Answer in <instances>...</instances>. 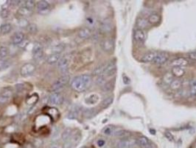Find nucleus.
I'll use <instances>...</instances> for the list:
<instances>
[{"instance_id": "nucleus-44", "label": "nucleus", "mask_w": 196, "mask_h": 148, "mask_svg": "<svg viewBox=\"0 0 196 148\" xmlns=\"http://www.w3.org/2000/svg\"><path fill=\"white\" fill-rule=\"evenodd\" d=\"M33 145L34 147H35V148H38V147H40L42 145V144H43V142H42V139H40V138H35L33 141Z\"/></svg>"}, {"instance_id": "nucleus-24", "label": "nucleus", "mask_w": 196, "mask_h": 148, "mask_svg": "<svg viewBox=\"0 0 196 148\" xmlns=\"http://www.w3.org/2000/svg\"><path fill=\"white\" fill-rule=\"evenodd\" d=\"M12 29V26L10 23H5L3 24L2 25H1L0 27V34H2V35H5V34H8V33L10 32Z\"/></svg>"}, {"instance_id": "nucleus-32", "label": "nucleus", "mask_w": 196, "mask_h": 148, "mask_svg": "<svg viewBox=\"0 0 196 148\" xmlns=\"http://www.w3.org/2000/svg\"><path fill=\"white\" fill-rule=\"evenodd\" d=\"M27 31H28L30 34H35L38 32V27L34 23H30L28 26L27 27Z\"/></svg>"}, {"instance_id": "nucleus-34", "label": "nucleus", "mask_w": 196, "mask_h": 148, "mask_svg": "<svg viewBox=\"0 0 196 148\" xmlns=\"http://www.w3.org/2000/svg\"><path fill=\"white\" fill-rule=\"evenodd\" d=\"M181 87V82L180 80H178V79L172 80L170 83V87L172 90H178Z\"/></svg>"}, {"instance_id": "nucleus-10", "label": "nucleus", "mask_w": 196, "mask_h": 148, "mask_svg": "<svg viewBox=\"0 0 196 148\" xmlns=\"http://www.w3.org/2000/svg\"><path fill=\"white\" fill-rule=\"evenodd\" d=\"M12 90L10 88H5L0 94V105L8 103L12 97Z\"/></svg>"}, {"instance_id": "nucleus-2", "label": "nucleus", "mask_w": 196, "mask_h": 148, "mask_svg": "<svg viewBox=\"0 0 196 148\" xmlns=\"http://www.w3.org/2000/svg\"><path fill=\"white\" fill-rule=\"evenodd\" d=\"M69 81V76L68 75H64L63 76L60 77L59 79H57L54 84L52 86V90L54 92H58L61 89H62L66 84H67V83Z\"/></svg>"}, {"instance_id": "nucleus-26", "label": "nucleus", "mask_w": 196, "mask_h": 148, "mask_svg": "<svg viewBox=\"0 0 196 148\" xmlns=\"http://www.w3.org/2000/svg\"><path fill=\"white\" fill-rule=\"evenodd\" d=\"M184 70L179 67H174L172 70V76H175L176 77H181L184 74Z\"/></svg>"}, {"instance_id": "nucleus-48", "label": "nucleus", "mask_w": 196, "mask_h": 148, "mask_svg": "<svg viewBox=\"0 0 196 148\" xmlns=\"http://www.w3.org/2000/svg\"><path fill=\"white\" fill-rule=\"evenodd\" d=\"M97 145L99 147H104V145H105V141L104 140V139H102V138L98 139V140L97 141Z\"/></svg>"}, {"instance_id": "nucleus-17", "label": "nucleus", "mask_w": 196, "mask_h": 148, "mask_svg": "<svg viewBox=\"0 0 196 148\" xmlns=\"http://www.w3.org/2000/svg\"><path fill=\"white\" fill-rule=\"evenodd\" d=\"M24 35L21 32H17L13 34V36L11 38L12 43L13 45H19L20 43L24 41Z\"/></svg>"}, {"instance_id": "nucleus-25", "label": "nucleus", "mask_w": 196, "mask_h": 148, "mask_svg": "<svg viewBox=\"0 0 196 148\" xmlns=\"http://www.w3.org/2000/svg\"><path fill=\"white\" fill-rule=\"evenodd\" d=\"M65 48V45L64 44H59V45H56L52 47V53L54 54H61V52Z\"/></svg>"}, {"instance_id": "nucleus-5", "label": "nucleus", "mask_w": 196, "mask_h": 148, "mask_svg": "<svg viewBox=\"0 0 196 148\" xmlns=\"http://www.w3.org/2000/svg\"><path fill=\"white\" fill-rule=\"evenodd\" d=\"M64 96L59 92H54L49 97V103L50 105H61L64 102Z\"/></svg>"}, {"instance_id": "nucleus-38", "label": "nucleus", "mask_w": 196, "mask_h": 148, "mask_svg": "<svg viewBox=\"0 0 196 148\" xmlns=\"http://www.w3.org/2000/svg\"><path fill=\"white\" fill-rule=\"evenodd\" d=\"M9 65L10 63L8 60L5 59H0V71L6 69Z\"/></svg>"}, {"instance_id": "nucleus-3", "label": "nucleus", "mask_w": 196, "mask_h": 148, "mask_svg": "<svg viewBox=\"0 0 196 148\" xmlns=\"http://www.w3.org/2000/svg\"><path fill=\"white\" fill-rule=\"evenodd\" d=\"M44 50L43 45L41 42H36L34 43L33 48V57L36 61L41 59L43 57Z\"/></svg>"}, {"instance_id": "nucleus-30", "label": "nucleus", "mask_w": 196, "mask_h": 148, "mask_svg": "<svg viewBox=\"0 0 196 148\" xmlns=\"http://www.w3.org/2000/svg\"><path fill=\"white\" fill-rule=\"evenodd\" d=\"M38 96L35 94H33V95L27 97V98L26 99V103L27 105H34L38 101Z\"/></svg>"}, {"instance_id": "nucleus-1", "label": "nucleus", "mask_w": 196, "mask_h": 148, "mask_svg": "<svg viewBox=\"0 0 196 148\" xmlns=\"http://www.w3.org/2000/svg\"><path fill=\"white\" fill-rule=\"evenodd\" d=\"M91 83V77L88 74L75 76L71 82V87L77 92H83L87 90Z\"/></svg>"}, {"instance_id": "nucleus-22", "label": "nucleus", "mask_w": 196, "mask_h": 148, "mask_svg": "<svg viewBox=\"0 0 196 148\" xmlns=\"http://www.w3.org/2000/svg\"><path fill=\"white\" fill-rule=\"evenodd\" d=\"M97 113V110L94 108H90V109H86L83 110V115L85 118L86 119H91V118L94 117L96 116Z\"/></svg>"}, {"instance_id": "nucleus-41", "label": "nucleus", "mask_w": 196, "mask_h": 148, "mask_svg": "<svg viewBox=\"0 0 196 148\" xmlns=\"http://www.w3.org/2000/svg\"><path fill=\"white\" fill-rule=\"evenodd\" d=\"M190 90L192 95L196 96V80L192 81L190 83Z\"/></svg>"}, {"instance_id": "nucleus-6", "label": "nucleus", "mask_w": 196, "mask_h": 148, "mask_svg": "<svg viewBox=\"0 0 196 148\" xmlns=\"http://www.w3.org/2000/svg\"><path fill=\"white\" fill-rule=\"evenodd\" d=\"M70 62V57L69 56H64L61 58V59L57 62V67L62 73H66L68 71L69 66Z\"/></svg>"}, {"instance_id": "nucleus-36", "label": "nucleus", "mask_w": 196, "mask_h": 148, "mask_svg": "<svg viewBox=\"0 0 196 148\" xmlns=\"http://www.w3.org/2000/svg\"><path fill=\"white\" fill-rule=\"evenodd\" d=\"M78 111H79V110H78V108H73V109L69 111V114H68L69 119H76V118L78 117Z\"/></svg>"}, {"instance_id": "nucleus-35", "label": "nucleus", "mask_w": 196, "mask_h": 148, "mask_svg": "<svg viewBox=\"0 0 196 148\" xmlns=\"http://www.w3.org/2000/svg\"><path fill=\"white\" fill-rule=\"evenodd\" d=\"M113 101H114L113 96L108 97V98H106L105 99H104L103 101L102 102V107L103 108H108V107H109L111 105H112Z\"/></svg>"}, {"instance_id": "nucleus-8", "label": "nucleus", "mask_w": 196, "mask_h": 148, "mask_svg": "<svg viewBox=\"0 0 196 148\" xmlns=\"http://www.w3.org/2000/svg\"><path fill=\"white\" fill-rule=\"evenodd\" d=\"M35 71V66L33 63H26L21 68V75L22 76H28L33 73Z\"/></svg>"}, {"instance_id": "nucleus-51", "label": "nucleus", "mask_w": 196, "mask_h": 148, "mask_svg": "<svg viewBox=\"0 0 196 148\" xmlns=\"http://www.w3.org/2000/svg\"><path fill=\"white\" fill-rule=\"evenodd\" d=\"M123 82H124L125 84H130L131 81H130V79L128 77V76H123Z\"/></svg>"}, {"instance_id": "nucleus-23", "label": "nucleus", "mask_w": 196, "mask_h": 148, "mask_svg": "<svg viewBox=\"0 0 196 148\" xmlns=\"http://www.w3.org/2000/svg\"><path fill=\"white\" fill-rule=\"evenodd\" d=\"M136 143L143 148H147L150 146V142L148 138L145 136H140L136 141Z\"/></svg>"}, {"instance_id": "nucleus-21", "label": "nucleus", "mask_w": 196, "mask_h": 148, "mask_svg": "<svg viewBox=\"0 0 196 148\" xmlns=\"http://www.w3.org/2000/svg\"><path fill=\"white\" fill-rule=\"evenodd\" d=\"M157 53H155V52H150V53H148L146 54H145L143 57L141 59V61H143V62H150V61H153V60L154 59V58L156 57Z\"/></svg>"}, {"instance_id": "nucleus-29", "label": "nucleus", "mask_w": 196, "mask_h": 148, "mask_svg": "<svg viewBox=\"0 0 196 148\" xmlns=\"http://www.w3.org/2000/svg\"><path fill=\"white\" fill-rule=\"evenodd\" d=\"M102 133L105 135H112L114 133V127L113 125H107L103 129Z\"/></svg>"}, {"instance_id": "nucleus-40", "label": "nucleus", "mask_w": 196, "mask_h": 148, "mask_svg": "<svg viewBox=\"0 0 196 148\" xmlns=\"http://www.w3.org/2000/svg\"><path fill=\"white\" fill-rule=\"evenodd\" d=\"M18 24L21 27H26L27 28V27L30 23L27 22V20H26L25 18H20L19 20V22H18Z\"/></svg>"}, {"instance_id": "nucleus-7", "label": "nucleus", "mask_w": 196, "mask_h": 148, "mask_svg": "<svg viewBox=\"0 0 196 148\" xmlns=\"http://www.w3.org/2000/svg\"><path fill=\"white\" fill-rule=\"evenodd\" d=\"M37 9H38V13L42 15L47 14L50 11V3L46 1H39L37 3Z\"/></svg>"}, {"instance_id": "nucleus-33", "label": "nucleus", "mask_w": 196, "mask_h": 148, "mask_svg": "<svg viewBox=\"0 0 196 148\" xmlns=\"http://www.w3.org/2000/svg\"><path fill=\"white\" fill-rule=\"evenodd\" d=\"M9 53V49L6 46H1L0 47V59H5L8 57Z\"/></svg>"}, {"instance_id": "nucleus-46", "label": "nucleus", "mask_w": 196, "mask_h": 148, "mask_svg": "<svg viewBox=\"0 0 196 148\" xmlns=\"http://www.w3.org/2000/svg\"><path fill=\"white\" fill-rule=\"evenodd\" d=\"M187 57L192 61H196V51L190 52L187 54Z\"/></svg>"}, {"instance_id": "nucleus-9", "label": "nucleus", "mask_w": 196, "mask_h": 148, "mask_svg": "<svg viewBox=\"0 0 196 148\" xmlns=\"http://www.w3.org/2000/svg\"><path fill=\"white\" fill-rule=\"evenodd\" d=\"M101 47L105 52H112L114 47V41L112 38H106L101 42Z\"/></svg>"}, {"instance_id": "nucleus-39", "label": "nucleus", "mask_w": 196, "mask_h": 148, "mask_svg": "<svg viewBox=\"0 0 196 148\" xmlns=\"http://www.w3.org/2000/svg\"><path fill=\"white\" fill-rule=\"evenodd\" d=\"M24 6L30 10H33L35 6V3L34 1H32V0H27V1H25L24 4Z\"/></svg>"}, {"instance_id": "nucleus-28", "label": "nucleus", "mask_w": 196, "mask_h": 148, "mask_svg": "<svg viewBox=\"0 0 196 148\" xmlns=\"http://www.w3.org/2000/svg\"><path fill=\"white\" fill-rule=\"evenodd\" d=\"M99 100V96L97 94H91L86 99V102L89 105H94L96 104Z\"/></svg>"}, {"instance_id": "nucleus-11", "label": "nucleus", "mask_w": 196, "mask_h": 148, "mask_svg": "<svg viewBox=\"0 0 196 148\" xmlns=\"http://www.w3.org/2000/svg\"><path fill=\"white\" fill-rule=\"evenodd\" d=\"M116 65H115L114 62H110L109 64H106V66H105V70H104L103 74V76H108V77H110V76H114L116 73Z\"/></svg>"}, {"instance_id": "nucleus-27", "label": "nucleus", "mask_w": 196, "mask_h": 148, "mask_svg": "<svg viewBox=\"0 0 196 148\" xmlns=\"http://www.w3.org/2000/svg\"><path fill=\"white\" fill-rule=\"evenodd\" d=\"M72 135V129L66 128V129H65L64 132H63L61 137H62V139L64 140V142H67V141H68L69 139L71 138Z\"/></svg>"}, {"instance_id": "nucleus-42", "label": "nucleus", "mask_w": 196, "mask_h": 148, "mask_svg": "<svg viewBox=\"0 0 196 148\" xmlns=\"http://www.w3.org/2000/svg\"><path fill=\"white\" fill-rule=\"evenodd\" d=\"M148 21H146L145 19H139L137 21V25L141 28H142V27L145 28L148 26Z\"/></svg>"}, {"instance_id": "nucleus-49", "label": "nucleus", "mask_w": 196, "mask_h": 148, "mask_svg": "<svg viewBox=\"0 0 196 148\" xmlns=\"http://www.w3.org/2000/svg\"><path fill=\"white\" fill-rule=\"evenodd\" d=\"M164 135H165L166 138H168L169 141H171V142H172V141L174 140L173 135H172L170 132H166L165 133H164Z\"/></svg>"}, {"instance_id": "nucleus-45", "label": "nucleus", "mask_w": 196, "mask_h": 148, "mask_svg": "<svg viewBox=\"0 0 196 148\" xmlns=\"http://www.w3.org/2000/svg\"><path fill=\"white\" fill-rule=\"evenodd\" d=\"M164 80L167 83H171L172 81V74L167 73L164 78Z\"/></svg>"}, {"instance_id": "nucleus-20", "label": "nucleus", "mask_w": 196, "mask_h": 148, "mask_svg": "<svg viewBox=\"0 0 196 148\" xmlns=\"http://www.w3.org/2000/svg\"><path fill=\"white\" fill-rule=\"evenodd\" d=\"M61 54H54V53H52L46 59V62L50 64H54L55 63L58 62V61L61 59Z\"/></svg>"}, {"instance_id": "nucleus-15", "label": "nucleus", "mask_w": 196, "mask_h": 148, "mask_svg": "<svg viewBox=\"0 0 196 148\" xmlns=\"http://www.w3.org/2000/svg\"><path fill=\"white\" fill-rule=\"evenodd\" d=\"M91 36V31L89 27H82L78 31V36L80 37V39H89Z\"/></svg>"}, {"instance_id": "nucleus-18", "label": "nucleus", "mask_w": 196, "mask_h": 148, "mask_svg": "<svg viewBox=\"0 0 196 148\" xmlns=\"http://www.w3.org/2000/svg\"><path fill=\"white\" fill-rule=\"evenodd\" d=\"M189 64V61L187 59L185 58H178L174 59L172 61V65L174 67H185Z\"/></svg>"}, {"instance_id": "nucleus-14", "label": "nucleus", "mask_w": 196, "mask_h": 148, "mask_svg": "<svg viewBox=\"0 0 196 148\" xmlns=\"http://www.w3.org/2000/svg\"><path fill=\"white\" fill-rule=\"evenodd\" d=\"M134 38L136 42H144L146 39V34L142 29H136L134 31Z\"/></svg>"}, {"instance_id": "nucleus-13", "label": "nucleus", "mask_w": 196, "mask_h": 148, "mask_svg": "<svg viewBox=\"0 0 196 148\" xmlns=\"http://www.w3.org/2000/svg\"><path fill=\"white\" fill-rule=\"evenodd\" d=\"M168 56L166 53H157L154 59L153 60V62L156 64H163L168 61Z\"/></svg>"}, {"instance_id": "nucleus-19", "label": "nucleus", "mask_w": 196, "mask_h": 148, "mask_svg": "<svg viewBox=\"0 0 196 148\" xmlns=\"http://www.w3.org/2000/svg\"><path fill=\"white\" fill-rule=\"evenodd\" d=\"M17 13L19 15H20L21 16V18H24L27 17V16H31L33 14V10H30V9H28V8L23 5L21 8H19V9L17 11Z\"/></svg>"}, {"instance_id": "nucleus-4", "label": "nucleus", "mask_w": 196, "mask_h": 148, "mask_svg": "<svg viewBox=\"0 0 196 148\" xmlns=\"http://www.w3.org/2000/svg\"><path fill=\"white\" fill-rule=\"evenodd\" d=\"M81 138V135L80 133H72L71 138L69 139L67 142H64V145H63V148H72L77 145L79 144Z\"/></svg>"}, {"instance_id": "nucleus-43", "label": "nucleus", "mask_w": 196, "mask_h": 148, "mask_svg": "<svg viewBox=\"0 0 196 148\" xmlns=\"http://www.w3.org/2000/svg\"><path fill=\"white\" fill-rule=\"evenodd\" d=\"M96 82H97V84H98V85L103 86L104 84L106 83V82H105V77L104 76H97V80H96Z\"/></svg>"}, {"instance_id": "nucleus-52", "label": "nucleus", "mask_w": 196, "mask_h": 148, "mask_svg": "<svg viewBox=\"0 0 196 148\" xmlns=\"http://www.w3.org/2000/svg\"><path fill=\"white\" fill-rule=\"evenodd\" d=\"M48 148H59V146H58V145H57V144L54 143V144H53V145H50V146L49 147H48Z\"/></svg>"}, {"instance_id": "nucleus-16", "label": "nucleus", "mask_w": 196, "mask_h": 148, "mask_svg": "<svg viewBox=\"0 0 196 148\" xmlns=\"http://www.w3.org/2000/svg\"><path fill=\"white\" fill-rule=\"evenodd\" d=\"M112 28H113L112 23L109 20H105L100 24V31L104 34H108V33L111 32Z\"/></svg>"}, {"instance_id": "nucleus-37", "label": "nucleus", "mask_w": 196, "mask_h": 148, "mask_svg": "<svg viewBox=\"0 0 196 148\" xmlns=\"http://www.w3.org/2000/svg\"><path fill=\"white\" fill-rule=\"evenodd\" d=\"M114 88V83L112 82H106L103 86V90L105 92H110L113 90Z\"/></svg>"}, {"instance_id": "nucleus-31", "label": "nucleus", "mask_w": 196, "mask_h": 148, "mask_svg": "<svg viewBox=\"0 0 196 148\" xmlns=\"http://www.w3.org/2000/svg\"><path fill=\"white\" fill-rule=\"evenodd\" d=\"M159 21L160 16L158 14H156V13L151 14L148 18V22H150V24H157L158 22H159Z\"/></svg>"}, {"instance_id": "nucleus-47", "label": "nucleus", "mask_w": 196, "mask_h": 148, "mask_svg": "<svg viewBox=\"0 0 196 148\" xmlns=\"http://www.w3.org/2000/svg\"><path fill=\"white\" fill-rule=\"evenodd\" d=\"M9 16V11L7 8H5V9H2V10L1 11V16L2 18H7Z\"/></svg>"}, {"instance_id": "nucleus-53", "label": "nucleus", "mask_w": 196, "mask_h": 148, "mask_svg": "<svg viewBox=\"0 0 196 148\" xmlns=\"http://www.w3.org/2000/svg\"><path fill=\"white\" fill-rule=\"evenodd\" d=\"M81 148H88V147H82Z\"/></svg>"}, {"instance_id": "nucleus-50", "label": "nucleus", "mask_w": 196, "mask_h": 148, "mask_svg": "<svg viewBox=\"0 0 196 148\" xmlns=\"http://www.w3.org/2000/svg\"><path fill=\"white\" fill-rule=\"evenodd\" d=\"M24 148H35V147H34L33 144V143H30V142H27V143L24 144Z\"/></svg>"}, {"instance_id": "nucleus-54", "label": "nucleus", "mask_w": 196, "mask_h": 148, "mask_svg": "<svg viewBox=\"0 0 196 148\" xmlns=\"http://www.w3.org/2000/svg\"><path fill=\"white\" fill-rule=\"evenodd\" d=\"M194 148H196V145L194 146Z\"/></svg>"}, {"instance_id": "nucleus-12", "label": "nucleus", "mask_w": 196, "mask_h": 148, "mask_svg": "<svg viewBox=\"0 0 196 148\" xmlns=\"http://www.w3.org/2000/svg\"><path fill=\"white\" fill-rule=\"evenodd\" d=\"M136 141L134 139H131V138H124L120 141V142L117 145L118 148H130L134 146L136 144Z\"/></svg>"}]
</instances>
